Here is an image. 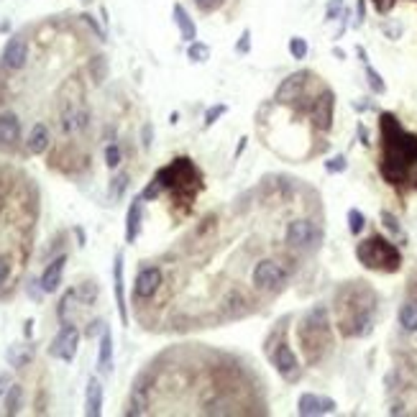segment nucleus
<instances>
[{
	"label": "nucleus",
	"instance_id": "nucleus-8",
	"mask_svg": "<svg viewBox=\"0 0 417 417\" xmlns=\"http://www.w3.org/2000/svg\"><path fill=\"white\" fill-rule=\"evenodd\" d=\"M335 399L326 394H315V392H302L297 399V415L302 417H318V415H331L335 412Z\"/></svg>",
	"mask_w": 417,
	"mask_h": 417
},
{
	"label": "nucleus",
	"instance_id": "nucleus-41",
	"mask_svg": "<svg viewBox=\"0 0 417 417\" xmlns=\"http://www.w3.org/2000/svg\"><path fill=\"white\" fill-rule=\"evenodd\" d=\"M356 134H359V141L364 143V146H368V143H371V139H368V128L364 126V123H359V126H356Z\"/></svg>",
	"mask_w": 417,
	"mask_h": 417
},
{
	"label": "nucleus",
	"instance_id": "nucleus-4",
	"mask_svg": "<svg viewBox=\"0 0 417 417\" xmlns=\"http://www.w3.org/2000/svg\"><path fill=\"white\" fill-rule=\"evenodd\" d=\"M267 356L271 361V366L276 368V374L282 376L284 382H300V376H302V366H300V359L297 354L292 351V346L287 340H279L276 346H267Z\"/></svg>",
	"mask_w": 417,
	"mask_h": 417
},
{
	"label": "nucleus",
	"instance_id": "nucleus-29",
	"mask_svg": "<svg viewBox=\"0 0 417 417\" xmlns=\"http://www.w3.org/2000/svg\"><path fill=\"white\" fill-rule=\"evenodd\" d=\"M228 113V105L226 103H218V105H210L205 110V120H203V126L205 128H210V126H215V123H218L220 118H223V115Z\"/></svg>",
	"mask_w": 417,
	"mask_h": 417
},
{
	"label": "nucleus",
	"instance_id": "nucleus-13",
	"mask_svg": "<svg viewBox=\"0 0 417 417\" xmlns=\"http://www.w3.org/2000/svg\"><path fill=\"white\" fill-rule=\"evenodd\" d=\"M113 292H115V307H118L120 323L128 326L126 282H123V254H115V262H113Z\"/></svg>",
	"mask_w": 417,
	"mask_h": 417
},
{
	"label": "nucleus",
	"instance_id": "nucleus-23",
	"mask_svg": "<svg viewBox=\"0 0 417 417\" xmlns=\"http://www.w3.org/2000/svg\"><path fill=\"white\" fill-rule=\"evenodd\" d=\"M210 57H212V49L205 41H198V39H195V41L187 44V59H190L192 64H207Z\"/></svg>",
	"mask_w": 417,
	"mask_h": 417
},
{
	"label": "nucleus",
	"instance_id": "nucleus-43",
	"mask_svg": "<svg viewBox=\"0 0 417 417\" xmlns=\"http://www.w3.org/2000/svg\"><path fill=\"white\" fill-rule=\"evenodd\" d=\"M246 146H248V139H246V136H243V139H240V141H238V146H236V151H233V159H236V162H238L240 154L246 151Z\"/></svg>",
	"mask_w": 417,
	"mask_h": 417
},
{
	"label": "nucleus",
	"instance_id": "nucleus-1",
	"mask_svg": "<svg viewBox=\"0 0 417 417\" xmlns=\"http://www.w3.org/2000/svg\"><path fill=\"white\" fill-rule=\"evenodd\" d=\"M300 340H302L304 356L310 364L320 359L318 348L331 346V320H328L326 304H315L312 310L304 312L302 323H300Z\"/></svg>",
	"mask_w": 417,
	"mask_h": 417
},
{
	"label": "nucleus",
	"instance_id": "nucleus-47",
	"mask_svg": "<svg viewBox=\"0 0 417 417\" xmlns=\"http://www.w3.org/2000/svg\"><path fill=\"white\" fill-rule=\"evenodd\" d=\"M23 333H26V338H31V333H34V320H26V326H23Z\"/></svg>",
	"mask_w": 417,
	"mask_h": 417
},
{
	"label": "nucleus",
	"instance_id": "nucleus-35",
	"mask_svg": "<svg viewBox=\"0 0 417 417\" xmlns=\"http://www.w3.org/2000/svg\"><path fill=\"white\" fill-rule=\"evenodd\" d=\"M236 51H238V54H248V51H251V29L240 31V39L236 41Z\"/></svg>",
	"mask_w": 417,
	"mask_h": 417
},
{
	"label": "nucleus",
	"instance_id": "nucleus-25",
	"mask_svg": "<svg viewBox=\"0 0 417 417\" xmlns=\"http://www.w3.org/2000/svg\"><path fill=\"white\" fill-rule=\"evenodd\" d=\"M287 51H290L292 59H304L307 54H310V44H307V39L304 36H292L290 44H287Z\"/></svg>",
	"mask_w": 417,
	"mask_h": 417
},
{
	"label": "nucleus",
	"instance_id": "nucleus-15",
	"mask_svg": "<svg viewBox=\"0 0 417 417\" xmlns=\"http://www.w3.org/2000/svg\"><path fill=\"white\" fill-rule=\"evenodd\" d=\"M141 220H143V198L131 200V207L126 212V243H136L139 233H141Z\"/></svg>",
	"mask_w": 417,
	"mask_h": 417
},
{
	"label": "nucleus",
	"instance_id": "nucleus-38",
	"mask_svg": "<svg viewBox=\"0 0 417 417\" xmlns=\"http://www.w3.org/2000/svg\"><path fill=\"white\" fill-rule=\"evenodd\" d=\"M220 3H223V0H195V6H198L200 11H205V13L215 11V8H218Z\"/></svg>",
	"mask_w": 417,
	"mask_h": 417
},
{
	"label": "nucleus",
	"instance_id": "nucleus-9",
	"mask_svg": "<svg viewBox=\"0 0 417 417\" xmlns=\"http://www.w3.org/2000/svg\"><path fill=\"white\" fill-rule=\"evenodd\" d=\"M333 108H335V95H333V90H323L318 98H315V103H312V120H315V128L331 131Z\"/></svg>",
	"mask_w": 417,
	"mask_h": 417
},
{
	"label": "nucleus",
	"instance_id": "nucleus-16",
	"mask_svg": "<svg viewBox=\"0 0 417 417\" xmlns=\"http://www.w3.org/2000/svg\"><path fill=\"white\" fill-rule=\"evenodd\" d=\"M172 15H174V23H177L182 41H187V44L195 41V39H198V26L192 21V15L187 13V8H184L182 3H174V6H172Z\"/></svg>",
	"mask_w": 417,
	"mask_h": 417
},
{
	"label": "nucleus",
	"instance_id": "nucleus-2",
	"mask_svg": "<svg viewBox=\"0 0 417 417\" xmlns=\"http://www.w3.org/2000/svg\"><path fill=\"white\" fill-rule=\"evenodd\" d=\"M356 259L366 269H374V271H397L402 267V254L399 248L392 243V240L382 238V236H371V238L361 240L356 246Z\"/></svg>",
	"mask_w": 417,
	"mask_h": 417
},
{
	"label": "nucleus",
	"instance_id": "nucleus-31",
	"mask_svg": "<svg viewBox=\"0 0 417 417\" xmlns=\"http://www.w3.org/2000/svg\"><path fill=\"white\" fill-rule=\"evenodd\" d=\"M379 218H382V226L387 228L389 233H392V236H402V226H399V220H397L394 212L382 210V212H379Z\"/></svg>",
	"mask_w": 417,
	"mask_h": 417
},
{
	"label": "nucleus",
	"instance_id": "nucleus-45",
	"mask_svg": "<svg viewBox=\"0 0 417 417\" xmlns=\"http://www.w3.org/2000/svg\"><path fill=\"white\" fill-rule=\"evenodd\" d=\"M143 146H151V126H143Z\"/></svg>",
	"mask_w": 417,
	"mask_h": 417
},
{
	"label": "nucleus",
	"instance_id": "nucleus-18",
	"mask_svg": "<svg viewBox=\"0 0 417 417\" xmlns=\"http://www.w3.org/2000/svg\"><path fill=\"white\" fill-rule=\"evenodd\" d=\"M34 354H36V348L31 346V343H13V346H8L6 361L13 368H23V366H29V361L34 359Z\"/></svg>",
	"mask_w": 417,
	"mask_h": 417
},
{
	"label": "nucleus",
	"instance_id": "nucleus-37",
	"mask_svg": "<svg viewBox=\"0 0 417 417\" xmlns=\"http://www.w3.org/2000/svg\"><path fill=\"white\" fill-rule=\"evenodd\" d=\"M8 274H11V262H8V256H0V287L6 284Z\"/></svg>",
	"mask_w": 417,
	"mask_h": 417
},
{
	"label": "nucleus",
	"instance_id": "nucleus-50",
	"mask_svg": "<svg viewBox=\"0 0 417 417\" xmlns=\"http://www.w3.org/2000/svg\"><path fill=\"white\" fill-rule=\"evenodd\" d=\"M82 3H87V0H82Z\"/></svg>",
	"mask_w": 417,
	"mask_h": 417
},
{
	"label": "nucleus",
	"instance_id": "nucleus-26",
	"mask_svg": "<svg viewBox=\"0 0 417 417\" xmlns=\"http://www.w3.org/2000/svg\"><path fill=\"white\" fill-rule=\"evenodd\" d=\"M364 72H366V82H368V87H371V92L384 95V92H387V82H384L382 75H379L371 64H364Z\"/></svg>",
	"mask_w": 417,
	"mask_h": 417
},
{
	"label": "nucleus",
	"instance_id": "nucleus-49",
	"mask_svg": "<svg viewBox=\"0 0 417 417\" xmlns=\"http://www.w3.org/2000/svg\"><path fill=\"white\" fill-rule=\"evenodd\" d=\"M333 57H335V59H340V62H343V59H346V51H343V49H338V46H335V49H333Z\"/></svg>",
	"mask_w": 417,
	"mask_h": 417
},
{
	"label": "nucleus",
	"instance_id": "nucleus-42",
	"mask_svg": "<svg viewBox=\"0 0 417 417\" xmlns=\"http://www.w3.org/2000/svg\"><path fill=\"white\" fill-rule=\"evenodd\" d=\"M376 8H379V13H389L392 6H394V0H374Z\"/></svg>",
	"mask_w": 417,
	"mask_h": 417
},
{
	"label": "nucleus",
	"instance_id": "nucleus-33",
	"mask_svg": "<svg viewBox=\"0 0 417 417\" xmlns=\"http://www.w3.org/2000/svg\"><path fill=\"white\" fill-rule=\"evenodd\" d=\"M382 31H384V36H387L389 41H399L402 39V23H392V21H384L382 23Z\"/></svg>",
	"mask_w": 417,
	"mask_h": 417
},
{
	"label": "nucleus",
	"instance_id": "nucleus-30",
	"mask_svg": "<svg viewBox=\"0 0 417 417\" xmlns=\"http://www.w3.org/2000/svg\"><path fill=\"white\" fill-rule=\"evenodd\" d=\"M346 169H348L346 154H335V156H331V159L326 162V172H328V174H343Z\"/></svg>",
	"mask_w": 417,
	"mask_h": 417
},
{
	"label": "nucleus",
	"instance_id": "nucleus-10",
	"mask_svg": "<svg viewBox=\"0 0 417 417\" xmlns=\"http://www.w3.org/2000/svg\"><path fill=\"white\" fill-rule=\"evenodd\" d=\"M159 287H162V269L146 267L139 271V276H136L134 295L139 300H151L156 292H159Z\"/></svg>",
	"mask_w": 417,
	"mask_h": 417
},
{
	"label": "nucleus",
	"instance_id": "nucleus-44",
	"mask_svg": "<svg viewBox=\"0 0 417 417\" xmlns=\"http://www.w3.org/2000/svg\"><path fill=\"white\" fill-rule=\"evenodd\" d=\"M8 387H11V376H8V374H0V397L6 394Z\"/></svg>",
	"mask_w": 417,
	"mask_h": 417
},
{
	"label": "nucleus",
	"instance_id": "nucleus-20",
	"mask_svg": "<svg viewBox=\"0 0 417 417\" xmlns=\"http://www.w3.org/2000/svg\"><path fill=\"white\" fill-rule=\"evenodd\" d=\"M26 149H29V154H34V156L44 154V151L49 149V128L44 126V123H36V126L31 128Z\"/></svg>",
	"mask_w": 417,
	"mask_h": 417
},
{
	"label": "nucleus",
	"instance_id": "nucleus-48",
	"mask_svg": "<svg viewBox=\"0 0 417 417\" xmlns=\"http://www.w3.org/2000/svg\"><path fill=\"white\" fill-rule=\"evenodd\" d=\"M75 233H77L79 246H85V231H82V228H75Z\"/></svg>",
	"mask_w": 417,
	"mask_h": 417
},
{
	"label": "nucleus",
	"instance_id": "nucleus-17",
	"mask_svg": "<svg viewBox=\"0 0 417 417\" xmlns=\"http://www.w3.org/2000/svg\"><path fill=\"white\" fill-rule=\"evenodd\" d=\"M103 384H100V379H95V376H90L87 379V389H85V415L87 417H100V412H103Z\"/></svg>",
	"mask_w": 417,
	"mask_h": 417
},
{
	"label": "nucleus",
	"instance_id": "nucleus-22",
	"mask_svg": "<svg viewBox=\"0 0 417 417\" xmlns=\"http://www.w3.org/2000/svg\"><path fill=\"white\" fill-rule=\"evenodd\" d=\"M397 320H399L402 331L417 333V302L402 304V307H399V312H397Z\"/></svg>",
	"mask_w": 417,
	"mask_h": 417
},
{
	"label": "nucleus",
	"instance_id": "nucleus-27",
	"mask_svg": "<svg viewBox=\"0 0 417 417\" xmlns=\"http://www.w3.org/2000/svg\"><path fill=\"white\" fill-rule=\"evenodd\" d=\"M364 228H366V215H364L359 207H351V210H348V231L354 236H361Z\"/></svg>",
	"mask_w": 417,
	"mask_h": 417
},
{
	"label": "nucleus",
	"instance_id": "nucleus-19",
	"mask_svg": "<svg viewBox=\"0 0 417 417\" xmlns=\"http://www.w3.org/2000/svg\"><path fill=\"white\" fill-rule=\"evenodd\" d=\"M21 139V120L15 118L13 113L0 115V143L3 146H11Z\"/></svg>",
	"mask_w": 417,
	"mask_h": 417
},
{
	"label": "nucleus",
	"instance_id": "nucleus-5",
	"mask_svg": "<svg viewBox=\"0 0 417 417\" xmlns=\"http://www.w3.org/2000/svg\"><path fill=\"white\" fill-rule=\"evenodd\" d=\"M251 282L256 284V290L279 292L284 290V284L290 282V271L274 259H262L251 271Z\"/></svg>",
	"mask_w": 417,
	"mask_h": 417
},
{
	"label": "nucleus",
	"instance_id": "nucleus-34",
	"mask_svg": "<svg viewBox=\"0 0 417 417\" xmlns=\"http://www.w3.org/2000/svg\"><path fill=\"white\" fill-rule=\"evenodd\" d=\"M120 159H123V156H120V149L115 146V143H110V146L105 149V164H108V169H118V167H120Z\"/></svg>",
	"mask_w": 417,
	"mask_h": 417
},
{
	"label": "nucleus",
	"instance_id": "nucleus-3",
	"mask_svg": "<svg viewBox=\"0 0 417 417\" xmlns=\"http://www.w3.org/2000/svg\"><path fill=\"white\" fill-rule=\"evenodd\" d=\"M284 240L287 246L297 248V251H315L323 243V228H318V223L310 218H297L287 223Z\"/></svg>",
	"mask_w": 417,
	"mask_h": 417
},
{
	"label": "nucleus",
	"instance_id": "nucleus-40",
	"mask_svg": "<svg viewBox=\"0 0 417 417\" xmlns=\"http://www.w3.org/2000/svg\"><path fill=\"white\" fill-rule=\"evenodd\" d=\"M105 331V326H103V320H92L90 326H87V338H95L98 333Z\"/></svg>",
	"mask_w": 417,
	"mask_h": 417
},
{
	"label": "nucleus",
	"instance_id": "nucleus-36",
	"mask_svg": "<svg viewBox=\"0 0 417 417\" xmlns=\"http://www.w3.org/2000/svg\"><path fill=\"white\" fill-rule=\"evenodd\" d=\"M366 21V0H356V21L354 26H364Z\"/></svg>",
	"mask_w": 417,
	"mask_h": 417
},
{
	"label": "nucleus",
	"instance_id": "nucleus-6",
	"mask_svg": "<svg viewBox=\"0 0 417 417\" xmlns=\"http://www.w3.org/2000/svg\"><path fill=\"white\" fill-rule=\"evenodd\" d=\"M77 346H79V331L72 326V323H62L59 333L54 335V340H51L49 356L70 364V361H75V356H77Z\"/></svg>",
	"mask_w": 417,
	"mask_h": 417
},
{
	"label": "nucleus",
	"instance_id": "nucleus-24",
	"mask_svg": "<svg viewBox=\"0 0 417 417\" xmlns=\"http://www.w3.org/2000/svg\"><path fill=\"white\" fill-rule=\"evenodd\" d=\"M21 402H23V389L18 384H11L6 392V415H15V412L21 410Z\"/></svg>",
	"mask_w": 417,
	"mask_h": 417
},
{
	"label": "nucleus",
	"instance_id": "nucleus-39",
	"mask_svg": "<svg viewBox=\"0 0 417 417\" xmlns=\"http://www.w3.org/2000/svg\"><path fill=\"white\" fill-rule=\"evenodd\" d=\"M82 18H85V21H87V26H90V29L95 31V34H98V39H103V41H105V31L100 29V26H98V21H95V18H92L90 13H85V15H82Z\"/></svg>",
	"mask_w": 417,
	"mask_h": 417
},
{
	"label": "nucleus",
	"instance_id": "nucleus-46",
	"mask_svg": "<svg viewBox=\"0 0 417 417\" xmlns=\"http://www.w3.org/2000/svg\"><path fill=\"white\" fill-rule=\"evenodd\" d=\"M356 54H359V59L364 64H368V57H366V49H364V46H356Z\"/></svg>",
	"mask_w": 417,
	"mask_h": 417
},
{
	"label": "nucleus",
	"instance_id": "nucleus-32",
	"mask_svg": "<svg viewBox=\"0 0 417 417\" xmlns=\"http://www.w3.org/2000/svg\"><path fill=\"white\" fill-rule=\"evenodd\" d=\"M126 190H128V174H126V172H120L118 177L110 179V198H113V200H120Z\"/></svg>",
	"mask_w": 417,
	"mask_h": 417
},
{
	"label": "nucleus",
	"instance_id": "nucleus-14",
	"mask_svg": "<svg viewBox=\"0 0 417 417\" xmlns=\"http://www.w3.org/2000/svg\"><path fill=\"white\" fill-rule=\"evenodd\" d=\"M64 267H67V256H57L54 262H49V267L44 269L41 274V290L46 292V295H51V292L59 290V284H62V276H64Z\"/></svg>",
	"mask_w": 417,
	"mask_h": 417
},
{
	"label": "nucleus",
	"instance_id": "nucleus-7",
	"mask_svg": "<svg viewBox=\"0 0 417 417\" xmlns=\"http://www.w3.org/2000/svg\"><path fill=\"white\" fill-rule=\"evenodd\" d=\"M307 79H310V72L307 70H300V72H292L287 77L279 82L274 92V103L276 105H292V103H297L300 95H302L304 85H307Z\"/></svg>",
	"mask_w": 417,
	"mask_h": 417
},
{
	"label": "nucleus",
	"instance_id": "nucleus-28",
	"mask_svg": "<svg viewBox=\"0 0 417 417\" xmlns=\"http://www.w3.org/2000/svg\"><path fill=\"white\" fill-rule=\"evenodd\" d=\"M77 300V290H67L62 295V300H59V307H57V318H59V323H70L67 320V310H70V304Z\"/></svg>",
	"mask_w": 417,
	"mask_h": 417
},
{
	"label": "nucleus",
	"instance_id": "nucleus-12",
	"mask_svg": "<svg viewBox=\"0 0 417 417\" xmlns=\"http://www.w3.org/2000/svg\"><path fill=\"white\" fill-rule=\"evenodd\" d=\"M29 62V44L23 36H13L11 41L6 44V49H3V64H6L8 70H23Z\"/></svg>",
	"mask_w": 417,
	"mask_h": 417
},
{
	"label": "nucleus",
	"instance_id": "nucleus-11",
	"mask_svg": "<svg viewBox=\"0 0 417 417\" xmlns=\"http://www.w3.org/2000/svg\"><path fill=\"white\" fill-rule=\"evenodd\" d=\"M149 376L141 374L131 387V399H128V410L126 415H146L149 412Z\"/></svg>",
	"mask_w": 417,
	"mask_h": 417
},
{
	"label": "nucleus",
	"instance_id": "nucleus-21",
	"mask_svg": "<svg viewBox=\"0 0 417 417\" xmlns=\"http://www.w3.org/2000/svg\"><path fill=\"white\" fill-rule=\"evenodd\" d=\"M110 366H113V335H110V331H103L100 333V348H98V368L100 371H110Z\"/></svg>",
	"mask_w": 417,
	"mask_h": 417
}]
</instances>
